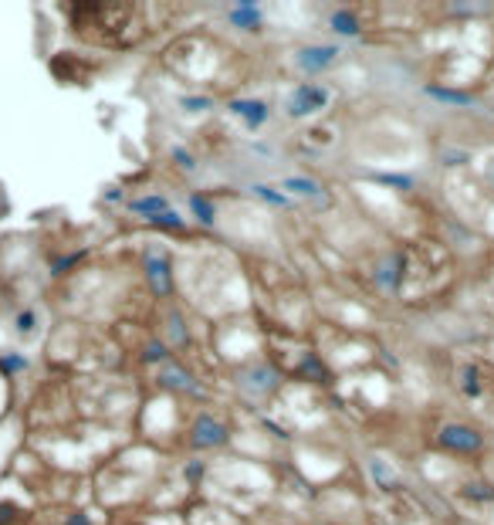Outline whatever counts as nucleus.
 <instances>
[{"label": "nucleus", "instance_id": "nucleus-1", "mask_svg": "<svg viewBox=\"0 0 494 525\" xmlns=\"http://www.w3.org/2000/svg\"><path fill=\"white\" fill-rule=\"evenodd\" d=\"M237 383H241V390L247 397H271L278 390V383H281V373L268 363H254L237 373Z\"/></svg>", "mask_w": 494, "mask_h": 525}, {"label": "nucleus", "instance_id": "nucleus-2", "mask_svg": "<svg viewBox=\"0 0 494 525\" xmlns=\"http://www.w3.org/2000/svg\"><path fill=\"white\" fill-rule=\"evenodd\" d=\"M437 441H440V447L457 451V454H474V451H481V444H484V438H481L474 427H460V424H447V427L437 434Z\"/></svg>", "mask_w": 494, "mask_h": 525}, {"label": "nucleus", "instance_id": "nucleus-3", "mask_svg": "<svg viewBox=\"0 0 494 525\" xmlns=\"http://www.w3.org/2000/svg\"><path fill=\"white\" fill-rule=\"evenodd\" d=\"M329 102V88H319V85H301L291 92V102H288V112L294 119L308 116V112H319L322 105Z\"/></svg>", "mask_w": 494, "mask_h": 525}, {"label": "nucleus", "instance_id": "nucleus-4", "mask_svg": "<svg viewBox=\"0 0 494 525\" xmlns=\"http://www.w3.org/2000/svg\"><path fill=\"white\" fill-rule=\"evenodd\" d=\"M335 54H339L335 44H308V48H301V51L294 54V65H298L301 72L315 75V72H325V68H329L332 61H335Z\"/></svg>", "mask_w": 494, "mask_h": 525}, {"label": "nucleus", "instance_id": "nucleus-5", "mask_svg": "<svg viewBox=\"0 0 494 525\" xmlns=\"http://www.w3.org/2000/svg\"><path fill=\"white\" fill-rule=\"evenodd\" d=\"M146 278L153 285L156 295H169L173 291V275H169V261L160 251H146Z\"/></svg>", "mask_w": 494, "mask_h": 525}, {"label": "nucleus", "instance_id": "nucleus-6", "mask_svg": "<svg viewBox=\"0 0 494 525\" xmlns=\"http://www.w3.org/2000/svg\"><path fill=\"white\" fill-rule=\"evenodd\" d=\"M227 441V427L217 420V417H197V424H193V447H220Z\"/></svg>", "mask_w": 494, "mask_h": 525}, {"label": "nucleus", "instance_id": "nucleus-7", "mask_svg": "<svg viewBox=\"0 0 494 525\" xmlns=\"http://www.w3.org/2000/svg\"><path fill=\"white\" fill-rule=\"evenodd\" d=\"M400 275H403V254H386V258L376 265V285H379L383 291H396Z\"/></svg>", "mask_w": 494, "mask_h": 525}, {"label": "nucleus", "instance_id": "nucleus-8", "mask_svg": "<svg viewBox=\"0 0 494 525\" xmlns=\"http://www.w3.org/2000/svg\"><path fill=\"white\" fill-rule=\"evenodd\" d=\"M285 190L291 194H298V197H312V200L325 203L329 200V194H325V187L319 183V180H312V176H285V183H281Z\"/></svg>", "mask_w": 494, "mask_h": 525}, {"label": "nucleus", "instance_id": "nucleus-9", "mask_svg": "<svg viewBox=\"0 0 494 525\" xmlns=\"http://www.w3.org/2000/svg\"><path fill=\"white\" fill-rule=\"evenodd\" d=\"M230 112L244 116V122L250 129H257V125L268 122V105H264L261 99H237V102H230Z\"/></svg>", "mask_w": 494, "mask_h": 525}, {"label": "nucleus", "instance_id": "nucleus-10", "mask_svg": "<svg viewBox=\"0 0 494 525\" xmlns=\"http://www.w3.org/2000/svg\"><path fill=\"white\" fill-rule=\"evenodd\" d=\"M160 387H166V390H186V393H200V390H197V383H193V376H186V373H183L176 363H166L163 366V373H160Z\"/></svg>", "mask_w": 494, "mask_h": 525}, {"label": "nucleus", "instance_id": "nucleus-11", "mask_svg": "<svg viewBox=\"0 0 494 525\" xmlns=\"http://www.w3.org/2000/svg\"><path fill=\"white\" fill-rule=\"evenodd\" d=\"M227 17H230V24H237V28H244V31H254V28L261 24V7H257V3H237Z\"/></svg>", "mask_w": 494, "mask_h": 525}, {"label": "nucleus", "instance_id": "nucleus-12", "mask_svg": "<svg viewBox=\"0 0 494 525\" xmlns=\"http://www.w3.org/2000/svg\"><path fill=\"white\" fill-rule=\"evenodd\" d=\"M129 207L136 214H142L146 220H153V217H160V214L169 210V200L166 197H139V200H129Z\"/></svg>", "mask_w": 494, "mask_h": 525}, {"label": "nucleus", "instance_id": "nucleus-13", "mask_svg": "<svg viewBox=\"0 0 494 525\" xmlns=\"http://www.w3.org/2000/svg\"><path fill=\"white\" fill-rule=\"evenodd\" d=\"M460 393L464 397H481V366L474 363L460 366Z\"/></svg>", "mask_w": 494, "mask_h": 525}, {"label": "nucleus", "instance_id": "nucleus-14", "mask_svg": "<svg viewBox=\"0 0 494 525\" xmlns=\"http://www.w3.org/2000/svg\"><path fill=\"white\" fill-rule=\"evenodd\" d=\"M332 31H335L339 38H356V34H359L356 14H352V10H335V14H332Z\"/></svg>", "mask_w": 494, "mask_h": 525}, {"label": "nucleus", "instance_id": "nucleus-15", "mask_svg": "<svg viewBox=\"0 0 494 525\" xmlns=\"http://www.w3.org/2000/svg\"><path fill=\"white\" fill-rule=\"evenodd\" d=\"M427 95L437 99V102H447V105H474V95H467V92H451V88H437V85H427Z\"/></svg>", "mask_w": 494, "mask_h": 525}, {"label": "nucleus", "instance_id": "nucleus-16", "mask_svg": "<svg viewBox=\"0 0 494 525\" xmlns=\"http://www.w3.org/2000/svg\"><path fill=\"white\" fill-rule=\"evenodd\" d=\"M369 468H372V482L383 488V491H389V488L396 485V475H393V464H386L383 457H369Z\"/></svg>", "mask_w": 494, "mask_h": 525}, {"label": "nucleus", "instance_id": "nucleus-17", "mask_svg": "<svg viewBox=\"0 0 494 525\" xmlns=\"http://www.w3.org/2000/svg\"><path fill=\"white\" fill-rule=\"evenodd\" d=\"M169 342L173 346H186L190 342V332H186V325H183V316L180 312H169Z\"/></svg>", "mask_w": 494, "mask_h": 525}, {"label": "nucleus", "instance_id": "nucleus-18", "mask_svg": "<svg viewBox=\"0 0 494 525\" xmlns=\"http://www.w3.org/2000/svg\"><path fill=\"white\" fill-rule=\"evenodd\" d=\"M250 194H254V197H261L264 203H271V207H288V203H291L281 190H271V187H264V183H254V187H250Z\"/></svg>", "mask_w": 494, "mask_h": 525}, {"label": "nucleus", "instance_id": "nucleus-19", "mask_svg": "<svg viewBox=\"0 0 494 525\" xmlns=\"http://www.w3.org/2000/svg\"><path fill=\"white\" fill-rule=\"evenodd\" d=\"M190 207H193V214H197V217L204 220L206 227L213 224V207H210V200H206V197H200V194H193V197H190Z\"/></svg>", "mask_w": 494, "mask_h": 525}, {"label": "nucleus", "instance_id": "nucleus-20", "mask_svg": "<svg viewBox=\"0 0 494 525\" xmlns=\"http://www.w3.org/2000/svg\"><path fill=\"white\" fill-rule=\"evenodd\" d=\"M298 373L301 376H312V380H325V366L319 356H305V363L298 366Z\"/></svg>", "mask_w": 494, "mask_h": 525}, {"label": "nucleus", "instance_id": "nucleus-21", "mask_svg": "<svg viewBox=\"0 0 494 525\" xmlns=\"http://www.w3.org/2000/svg\"><path fill=\"white\" fill-rule=\"evenodd\" d=\"M464 495L471 498V502H491L494 491L488 485H477V482H471V485H464Z\"/></svg>", "mask_w": 494, "mask_h": 525}, {"label": "nucleus", "instance_id": "nucleus-22", "mask_svg": "<svg viewBox=\"0 0 494 525\" xmlns=\"http://www.w3.org/2000/svg\"><path fill=\"white\" fill-rule=\"evenodd\" d=\"M372 180L376 183H389V187H403V190L413 187V176H396V173H389V176L386 173H372Z\"/></svg>", "mask_w": 494, "mask_h": 525}, {"label": "nucleus", "instance_id": "nucleus-23", "mask_svg": "<svg viewBox=\"0 0 494 525\" xmlns=\"http://www.w3.org/2000/svg\"><path fill=\"white\" fill-rule=\"evenodd\" d=\"M153 224H156V227H169V231H180V227H183V217H180L176 210H166L160 217H153Z\"/></svg>", "mask_w": 494, "mask_h": 525}, {"label": "nucleus", "instance_id": "nucleus-24", "mask_svg": "<svg viewBox=\"0 0 494 525\" xmlns=\"http://www.w3.org/2000/svg\"><path fill=\"white\" fill-rule=\"evenodd\" d=\"M180 105H183V109H190V112H204V109H210V99H197V95H183V99H180Z\"/></svg>", "mask_w": 494, "mask_h": 525}, {"label": "nucleus", "instance_id": "nucleus-25", "mask_svg": "<svg viewBox=\"0 0 494 525\" xmlns=\"http://www.w3.org/2000/svg\"><path fill=\"white\" fill-rule=\"evenodd\" d=\"M17 329H21V332H31V329H34V312H24V316H17Z\"/></svg>", "mask_w": 494, "mask_h": 525}, {"label": "nucleus", "instance_id": "nucleus-26", "mask_svg": "<svg viewBox=\"0 0 494 525\" xmlns=\"http://www.w3.org/2000/svg\"><path fill=\"white\" fill-rule=\"evenodd\" d=\"M484 3H451L453 14H474V10H481Z\"/></svg>", "mask_w": 494, "mask_h": 525}, {"label": "nucleus", "instance_id": "nucleus-27", "mask_svg": "<svg viewBox=\"0 0 494 525\" xmlns=\"http://www.w3.org/2000/svg\"><path fill=\"white\" fill-rule=\"evenodd\" d=\"M146 360H166V349L160 342H149V349H146Z\"/></svg>", "mask_w": 494, "mask_h": 525}, {"label": "nucleus", "instance_id": "nucleus-28", "mask_svg": "<svg viewBox=\"0 0 494 525\" xmlns=\"http://www.w3.org/2000/svg\"><path fill=\"white\" fill-rule=\"evenodd\" d=\"M173 156H176V163H183V166H186V169H193V160H190V153H183V150H180V146H176V150H173Z\"/></svg>", "mask_w": 494, "mask_h": 525}, {"label": "nucleus", "instance_id": "nucleus-29", "mask_svg": "<svg viewBox=\"0 0 494 525\" xmlns=\"http://www.w3.org/2000/svg\"><path fill=\"white\" fill-rule=\"evenodd\" d=\"M464 160V153H444V163H460Z\"/></svg>", "mask_w": 494, "mask_h": 525}, {"label": "nucleus", "instance_id": "nucleus-30", "mask_svg": "<svg viewBox=\"0 0 494 525\" xmlns=\"http://www.w3.org/2000/svg\"><path fill=\"white\" fill-rule=\"evenodd\" d=\"M488 180H491V187H494V156L488 160Z\"/></svg>", "mask_w": 494, "mask_h": 525}, {"label": "nucleus", "instance_id": "nucleus-31", "mask_svg": "<svg viewBox=\"0 0 494 525\" xmlns=\"http://www.w3.org/2000/svg\"><path fill=\"white\" fill-rule=\"evenodd\" d=\"M68 525H88V519H85V515H75V519H72Z\"/></svg>", "mask_w": 494, "mask_h": 525}]
</instances>
